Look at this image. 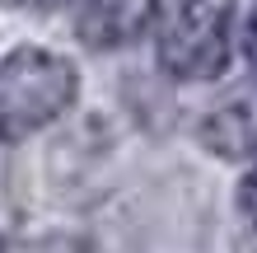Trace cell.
<instances>
[{
  "instance_id": "3957f363",
  "label": "cell",
  "mask_w": 257,
  "mask_h": 253,
  "mask_svg": "<svg viewBox=\"0 0 257 253\" xmlns=\"http://www.w3.org/2000/svg\"><path fill=\"white\" fill-rule=\"evenodd\" d=\"M155 10H159V0H80L75 33H80L84 47L112 52L141 38L155 19Z\"/></svg>"
},
{
  "instance_id": "277c9868",
  "label": "cell",
  "mask_w": 257,
  "mask_h": 253,
  "mask_svg": "<svg viewBox=\"0 0 257 253\" xmlns=\"http://www.w3.org/2000/svg\"><path fill=\"white\" fill-rule=\"evenodd\" d=\"M201 141L224 159H243L257 150V94H234L201 122Z\"/></svg>"
},
{
  "instance_id": "8992f818",
  "label": "cell",
  "mask_w": 257,
  "mask_h": 253,
  "mask_svg": "<svg viewBox=\"0 0 257 253\" xmlns=\"http://www.w3.org/2000/svg\"><path fill=\"white\" fill-rule=\"evenodd\" d=\"M238 211H243L252 225H257V169H248L243 183H238Z\"/></svg>"
},
{
  "instance_id": "7a4b0ae2",
  "label": "cell",
  "mask_w": 257,
  "mask_h": 253,
  "mask_svg": "<svg viewBox=\"0 0 257 253\" xmlns=\"http://www.w3.org/2000/svg\"><path fill=\"white\" fill-rule=\"evenodd\" d=\"M234 0H173L159 28V61L178 80H215L229 66Z\"/></svg>"
},
{
  "instance_id": "ba28073f",
  "label": "cell",
  "mask_w": 257,
  "mask_h": 253,
  "mask_svg": "<svg viewBox=\"0 0 257 253\" xmlns=\"http://www.w3.org/2000/svg\"><path fill=\"white\" fill-rule=\"evenodd\" d=\"M10 5H19V10H38V14H42V10H61L66 0H10Z\"/></svg>"
},
{
  "instance_id": "6da1fadb",
  "label": "cell",
  "mask_w": 257,
  "mask_h": 253,
  "mask_svg": "<svg viewBox=\"0 0 257 253\" xmlns=\"http://www.w3.org/2000/svg\"><path fill=\"white\" fill-rule=\"evenodd\" d=\"M75 99V66L47 47H14L0 61V141L52 127Z\"/></svg>"
},
{
  "instance_id": "52a82bcc",
  "label": "cell",
  "mask_w": 257,
  "mask_h": 253,
  "mask_svg": "<svg viewBox=\"0 0 257 253\" xmlns=\"http://www.w3.org/2000/svg\"><path fill=\"white\" fill-rule=\"evenodd\" d=\"M243 56H248V61H252V70H257V10H252L248 28H243Z\"/></svg>"
},
{
  "instance_id": "5b68a950",
  "label": "cell",
  "mask_w": 257,
  "mask_h": 253,
  "mask_svg": "<svg viewBox=\"0 0 257 253\" xmlns=\"http://www.w3.org/2000/svg\"><path fill=\"white\" fill-rule=\"evenodd\" d=\"M14 234V202H10V183H5V164H0V248Z\"/></svg>"
}]
</instances>
